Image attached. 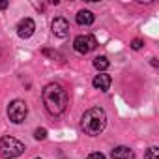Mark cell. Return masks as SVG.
I'll list each match as a JSON object with an SVG mask.
<instances>
[{"mask_svg":"<svg viewBox=\"0 0 159 159\" xmlns=\"http://www.w3.org/2000/svg\"><path fill=\"white\" fill-rule=\"evenodd\" d=\"M81 125L84 129L86 135L90 137H98L99 133H103L105 125H107V114L101 107H92L88 109L84 114H83V120H81Z\"/></svg>","mask_w":159,"mask_h":159,"instance_id":"cell-2","label":"cell"},{"mask_svg":"<svg viewBox=\"0 0 159 159\" xmlns=\"http://www.w3.org/2000/svg\"><path fill=\"white\" fill-rule=\"evenodd\" d=\"M86 159H105V155H103L101 152H92V153H88Z\"/></svg>","mask_w":159,"mask_h":159,"instance_id":"cell-14","label":"cell"},{"mask_svg":"<svg viewBox=\"0 0 159 159\" xmlns=\"http://www.w3.org/2000/svg\"><path fill=\"white\" fill-rule=\"evenodd\" d=\"M142 45H144V43H142L140 39H133V41H131V49H135V51L142 49Z\"/></svg>","mask_w":159,"mask_h":159,"instance_id":"cell-15","label":"cell"},{"mask_svg":"<svg viewBox=\"0 0 159 159\" xmlns=\"http://www.w3.org/2000/svg\"><path fill=\"white\" fill-rule=\"evenodd\" d=\"M34 139H38V140H45V139H47V129H45V127H38V129L34 131Z\"/></svg>","mask_w":159,"mask_h":159,"instance_id":"cell-13","label":"cell"},{"mask_svg":"<svg viewBox=\"0 0 159 159\" xmlns=\"http://www.w3.org/2000/svg\"><path fill=\"white\" fill-rule=\"evenodd\" d=\"M111 155H112V159H135L133 150L127 148V146H116Z\"/></svg>","mask_w":159,"mask_h":159,"instance_id":"cell-9","label":"cell"},{"mask_svg":"<svg viewBox=\"0 0 159 159\" xmlns=\"http://www.w3.org/2000/svg\"><path fill=\"white\" fill-rule=\"evenodd\" d=\"M25 153V144L15 137H2L0 139V157L13 159Z\"/></svg>","mask_w":159,"mask_h":159,"instance_id":"cell-3","label":"cell"},{"mask_svg":"<svg viewBox=\"0 0 159 159\" xmlns=\"http://www.w3.org/2000/svg\"><path fill=\"white\" fill-rule=\"evenodd\" d=\"M109 66H111V62H109L105 56H98V58H94V67H96V69L105 71V69H109Z\"/></svg>","mask_w":159,"mask_h":159,"instance_id":"cell-11","label":"cell"},{"mask_svg":"<svg viewBox=\"0 0 159 159\" xmlns=\"http://www.w3.org/2000/svg\"><path fill=\"white\" fill-rule=\"evenodd\" d=\"M111 83H112V79H111V75H107V73L96 75L94 81H92L94 88H98V90H101V92H107V90L111 88Z\"/></svg>","mask_w":159,"mask_h":159,"instance_id":"cell-8","label":"cell"},{"mask_svg":"<svg viewBox=\"0 0 159 159\" xmlns=\"http://www.w3.org/2000/svg\"><path fill=\"white\" fill-rule=\"evenodd\" d=\"M8 8V2H6V0H2V2H0V10H6Z\"/></svg>","mask_w":159,"mask_h":159,"instance_id":"cell-17","label":"cell"},{"mask_svg":"<svg viewBox=\"0 0 159 159\" xmlns=\"http://www.w3.org/2000/svg\"><path fill=\"white\" fill-rule=\"evenodd\" d=\"M34 30H36V23H34L30 17L21 19L19 25H17V34H19V38H23V39L30 38V36L34 34Z\"/></svg>","mask_w":159,"mask_h":159,"instance_id":"cell-6","label":"cell"},{"mask_svg":"<svg viewBox=\"0 0 159 159\" xmlns=\"http://www.w3.org/2000/svg\"><path fill=\"white\" fill-rule=\"evenodd\" d=\"M144 159H159V148L152 146V148L144 153Z\"/></svg>","mask_w":159,"mask_h":159,"instance_id":"cell-12","label":"cell"},{"mask_svg":"<svg viewBox=\"0 0 159 159\" xmlns=\"http://www.w3.org/2000/svg\"><path fill=\"white\" fill-rule=\"evenodd\" d=\"M43 54H47V56H52V58H58V60H62V56H60L58 52H54V51H49V49H45V51H43Z\"/></svg>","mask_w":159,"mask_h":159,"instance_id":"cell-16","label":"cell"},{"mask_svg":"<svg viewBox=\"0 0 159 159\" xmlns=\"http://www.w3.org/2000/svg\"><path fill=\"white\" fill-rule=\"evenodd\" d=\"M51 30H52L54 36H58V38H66V36L69 34V23H67L64 17H56V19L51 23Z\"/></svg>","mask_w":159,"mask_h":159,"instance_id":"cell-7","label":"cell"},{"mask_svg":"<svg viewBox=\"0 0 159 159\" xmlns=\"http://www.w3.org/2000/svg\"><path fill=\"white\" fill-rule=\"evenodd\" d=\"M96 47H98V41H96V38L90 36V34H86V36H77L75 41H73V49H75L77 52H81V54H86V52L94 51Z\"/></svg>","mask_w":159,"mask_h":159,"instance_id":"cell-5","label":"cell"},{"mask_svg":"<svg viewBox=\"0 0 159 159\" xmlns=\"http://www.w3.org/2000/svg\"><path fill=\"white\" fill-rule=\"evenodd\" d=\"M43 103L45 109L52 114V116H60L66 112L67 105H69V96L66 92V88L58 83H51L43 88Z\"/></svg>","mask_w":159,"mask_h":159,"instance_id":"cell-1","label":"cell"},{"mask_svg":"<svg viewBox=\"0 0 159 159\" xmlns=\"http://www.w3.org/2000/svg\"><path fill=\"white\" fill-rule=\"evenodd\" d=\"M94 13L92 11H88V10H81L77 13V17H75V21L79 23V25H84V26H88V25H92L94 23Z\"/></svg>","mask_w":159,"mask_h":159,"instance_id":"cell-10","label":"cell"},{"mask_svg":"<svg viewBox=\"0 0 159 159\" xmlns=\"http://www.w3.org/2000/svg\"><path fill=\"white\" fill-rule=\"evenodd\" d=\"M34 159H41V157H34Z\"/></svg>","mask_w":159,"mask_h":159,"instance_id":"cell-18","label":"cell"},{"mask_svg":"<svg viewBox=\"0 0 159 159\" xmlns=\"http://www.w3.org/2000/svg\"><path fill=\"white\" fill-rule=\"evenodd\" d=\"M26 114H28V105H26L23 99H15V101L10 103V107H8V116H10V120H11L13 124H23L25 118H26Z\"/></svg>","mask_w":159,"mask_h":159,"instance_id":"cell-4","label":"cell"}]
</instances>
